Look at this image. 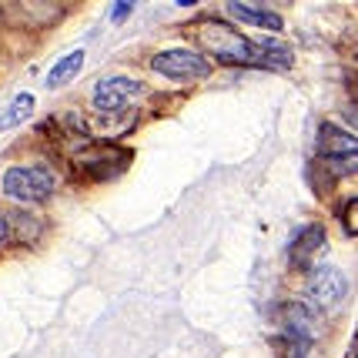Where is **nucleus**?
<instances>
[{"label":"nucleus","instance_id":"f257e3e1","mask_svg":"<svg viewBox=\"0 0 358 358\" xmlns=\"http://www.w3.org/2000/svg\"><path fill=\"white\" fill-rule=\"evenodd\" d=\"M198 41L221 64H251V41L241 37L234 27L221 24V20H201L198 24Z\"/></svg>","mask_w":358,"mask_h":358},{"label":"nucleus","instance_id":"f03ea898","mask_svg":"<svg viewBox=\"0 0 358 358\" xmlns=\"http://www.w3.org/2000/svg\"><path fill=\"white\" fill-rule=\"evenodd\" d=\"M0 187L14 201H47L54 194V187H57V178L47 168H41V164H34V168H10L3 174Z\"/></svg>","mask_w":358,"mask_h":358},{"label":"nucleus","instance_id":"7ed1b4c3","mask_svg":"<svg viewBox=\"0 0 358 358\" xmlns=\"http://www.w3.org/2000/svg\"><path fill=\"white\" fill-rule=\"evenodd\" d=\"M151 67H155L157 74L174 78V80H204L211 74V61L201 57L198 50H185V47H174V50L155 54Z\"/></svg>","mask_w":358,"mask_h":358},{"label":"nucleus","instance_id":"20e7f679","mask_svg":"<svg viewBox=\"0 0 358 358\" xmlns=\"http://www.w3.org/2000/svg\"><path fill=\"white\" fill-rule=\"evenodd\" d=\"M318 141H322V157L335 168V174H355V134L338 131L335 124L318 127Z\"/></svg>","mask_w":358,"mask_h":358},{"label":"nucleus","instance_id":"39448f33","mask_svg":"<svg viewBox=\"0 0 358 358\" xmlns=\"http://www.w3.org/2000/svg\"><path fill=\"white\" fill-rule=\"evenodd\" d=\"M141 97V84L131 78H121V74H114V78H101L94 84V108L97 110H127L134 101Z\"/></svg>","mask_w":358,"mask_h":358},{"label":"nucleus","instance_id":"423d86ee","mask_svg":"<svg viewBox=\"0 0 358 358\" xmlns=\"http://www.w3.org/2000/svg\"><path fill=\"white\" fill-rule=\"evenodd\" d=\"M278 325L285 338L308 345L318 335V315L308 305H301V301H285L278 308Z\"/></svg>","mask_w":358,"mask_h":358},{"label":"nucleus","instance_id":"0eeeda50","mask_svg":"<svg viewBox=\"0 0 358 358\" xmlns=\"http://www.w3.org/2000/svg\"><path fill=\"white\" fill-rule=\"evenodd\" d=\"M345 295H348V278H345L338 268H331V265L312 268V278H308V298H312L315 305L331 308V305H338Z\"/></svg>","mask_w":358,"mask_h":358},{"label":"nucleus","instance_id":"6e6552de","mask_svg":"<svg viewBox=\"0 0 358 358\" xmlns=\"http://www.w3.org/2000/svg\"><path fill=\"white\" fill-rule=\"evenodd\" d=\"M127 164V151H117L110 144H97V148H87L84 155L78 157L80 171L94 174V178H108V174H117Z\"/></svg>","mask_w":358,"mask_h":358},{"label":"nucleus","instance_id":"1a4fd4ad","mask_svg":"<svg viewBox=\"0 0 358 358\" xmlns=\"http://www.w3.org/2000/svg\"><path fill=\"white\" fill-rule=\"evenodd\" d=\"M328 245V234H325V224H305L298 238L292 241V265L298 268H308L312 265V258L318 251Z\"/></svg>","mask_w":358,"mask_h":358},{"label":"nucleus","instance_id":"9d476101","mask_svg":"<svg viewBox=\"0 0 358 358\" xmlns=\"http://www.w3.org/2000/svg\"><path fill=\"white\" fill-rule=\"evenodd\" d=\"M234 20H241V24H255V27H265V31H278L281 27V17L265 7V3H245V0H231L228 7H224Z\"/></svg>","mask_w":358,"mask_h":358},{"label":"nucleus","instance_id":"9b49d317","mask_svg":"<svg viewBox=\"0 0 358 358\" xmlns=\"http://www.w3.org/2000/svg\"><path fill=\"white\" fill-rule=\"evenodd\" d=\"M34 94L31 91H24V94H17L14 101L7 104V108L0 110V131H14V127H20L27 117L34 114Z\"/></svg>","mask_w":358,"mask_h":358},{"label":"nucleus","instance_id":"f8f14e48","mask_svg":"<svg viewBox=\"0 0 358 358\" xmlns=\"http://www.w3.org/2000/svg\"><path fill=\"white\" fill-rule=\"evenodd\" d=\"M251 64H258V67H278L285 71L288 64H292V54L278 47L275 41H265V44H251Z\"/></svg>","mask_w":358,"mask_h":358},{"label":"nucleus","instance_id":"ddd939ff","mask_svg":"<svg viewBox=\"0 0 358 358\" xmlns=\"http://www.w3.org/2000/svg\"><path fill=\"white\" fill-rule=\"evenodd\" d=\"M80 64H84V50H71L67 57L50 67V74H47V87H64L67 80H74V74L80 71Z\"/></svg>","mask_w":358,"mask_h":358},{"label":"nucleus","instance_id":"4468645a","mask_svg":"<svg viewBox=\"0 0 358 358\" xmlns=\"http://www.w3.org/2000/svg\"><path fill=\"white\" fill-rule=\"evenodd\" d=\"M10 221H17L14 234H17V241H20V245H31V241H37V234H41V218H31V215L17 211V215H10Z\"/></svg>","mask_w":358,"mask_h":358},{"label":"nucleus","instance_id":"2eb2a0df","mask_svg":"<svg viewBox=\"0 0 358 358\" xmlns=\"http://www.w3.org/2000/svg\"><path fill=\"white\" fill-rule=\"evenodd\" d=\"M131 10H134V3H131V0H117V3H110L108 17L110 20H124V17H131Z\"/></svg>","mask_w":358,"mask_h":358},{"label":"nucleus","instance_id":"dca6fc26","mask_svg":"<svg viewBox=\"0 0 358 358\" xmlns=\"http://www.w3.org/2000/svg\"><path fill=\"white\" fill-rule=\"evenodd\" d=\"M355 208H358V201L352 198V204L345 208V228H348V234H355Z\"/></svg>","mask_w":358,"mask_h":358},{"label":"nucleus","instance_id":"f3484780","mask_svg":"<svg viewBox=\"0 0 358 358\" xmlns=\"http://www.w3.org/2000/svg\"><path fill=\"white\" fill-rule=\"evenodd\" d=\"M7 234H10V224H7V218L0 215V248H3V241H7Z\"/></svg>","mask_w":358,"mask_h":358}]
</instances>
